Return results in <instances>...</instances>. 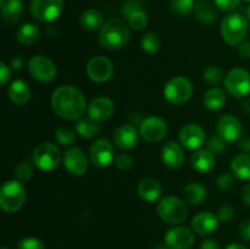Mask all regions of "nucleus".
<instances>
[{
	"instance_id": "nucleus-1",
	"label": "nucleus",
	"mask_w": 250,
	"mask_h": 249,
	"mask_svg": "<svg viewBox=\"0 0 250 249\" xmlns=\"http://www.w3.org/2000/svg\"><path fill=\"white\" fill-rule=\"evenodd\" d=\"M51 107L59 117L67 121H77L87 109L85 97L73 85H61L51 95Z\"/></svg>"
},
{
	"instance_id": "nucleus-2",
	"label": "nucleus",
	"mask_w": 250,
	"mask_h": 249,
	"mask_svg": "<svg viewBox=\"0 0 250 249\" xmlns=\"http://www.w3.org/2000/svg\"><path fill=\"white\" fill-rule=\"evenodd\" d=\"M129 41V29L120 19H111L105 22L99 33L100 45L107 50L122 48Z\"/></svg>"
},
{
	"instance_id": "nucleus-3",
	"label": "nucleus",
	"mask_w": 250,
	"mask_h": 249,
	"mask_svg": "<svg viewBox=\"0 0 250 249\" xmlns=\"http://www.w3.org/2000/svg\"><path fill=\"white\" fill-rule=\"evenodd\" d=\"M248 33V21L241 14H229L221 22L222 39L229 45H239Z\"/></svg>"
},
{
	"instance_id": "nucleus-4",
	"label": "nucleus",
	"mask_w": 250,
	"mask_h": 249,
	"mask_svg": "<svg viewBox=\"0 0 250 249\" xmlns=\"http://www.w3.org/2000/svg\"><path fill=\"white\" fill-rule=\"evenodd\" d=\"M26 202V189L17 180L6 181L0 188V207L5 212H16Z\"/></svg>"
},
{
	"instance_id": "nucleus-5",
	"label": "nucleus",
	"mask_w": 250,
	"mask_h": 249,
	"mask_svg": "<svg viewBox=\"0 0 250 249\" xmlns=\"http://www.w3.org/2000/svg\"><path fill=\"white\" fill-rule=\"evenodd\" d=\"M156 210H158V215L160 216V219L170 225L182 224L188 217V208L186 203L173 195L163 198L158 204Z\"/></svg>"
},
{
	"instance_id": "nucleus-6",
	"label": "nucleus",
	"mask_w": 250,
	"mask_h": 249,
	"mask_svg": "<svg viewBox=\"0 0 250 249\" xmlns=\"http://www.w3.org/2000/svg\"><path fill=\"white\" fill-rule=\"evenodd\" d=\"M192 82L183 76H176L171 78L164 87V97L173 105L185 104L192 98Z\"/></svg>"
},
{
	"instance_id": "nucleus-7",
	"label": "nucleus",
	"mask_w": 250,
	"mask_h": 249,
	"mask_svg": "<svg viewBox=\"0 0 250 249\" xmlns=\"http://www.w3.org/2000/svg\"><path fill=\"white\" fill-rule=\"evenodd\" d=\"M225 89L234 98H243L250 93V73L244 68H233L225 76Z\"/></svg>"
},
{
	"instance_id": "nucleus-8",
	"label": "nucleus",
	"mask_w": 250,
	"mask_h": 249,
	"mask_svg": "<svg viewBox=\"0 0 250 249\" xmlns=\"http://www.w3.org/2000/svg\"><path fill=\"white\" fill-rule=\"evenodd\" d=\"M34 165L43 171L55 170L61 161V154L58 146L51 143H42L34 149L33 155Z\"/></svg>"
},
{
	"instance_id": "nucleus-9",
	"label": "nucleus",
	"mask_w": 250,
	"mask_h": 249,
	"mask_svg": "<svg viewBox=\"0 0 250 249\" xmlns=\"http://www.w3.org/2000/svg\"><path fill=\"white\" fill-rule=\"evenodd\" d=\"M63 9V0H32L31 14L41 22H51L58 19Z\"/></svg>"
},
{
	"instance_id": "nucleus-10",
	"label": "nucleus",
	"mask_w": 250,
	"mask_h": 249,
	"mask_svg": "<svg viewBox=\"0 0 250 249\" xmlns=\"http://www.w3.org/2000/svg\"><path fill=\"white\" fill-rule=\"evenodd\" d=\"M28 72L38 82H50L56 76V66L44 55H34L29 59Z\"/></svg>"
},
{
	"instance_id": "nucleus-11",
	"label": "nucleus",
	"mask_w": 250,
	"mask_h": 249,
	"mask_svg": "<svg viewBox=\"0 0 250 249\" xmlns=\"http://www.w3.org/2000/svg\"><path fill=\"white\" fill-rule=\"evenodd\" d=\"M85 72L93 82L104 83L107 82L114 75V65L109 58L98 55L88 61Z\"/></svg>"
},
{
	"instance_id": "nucleus-12",
	"label": "nucleus",
	"mask_w": 250,
	"mask_h": 249,
	"mask_svg": "<svg viewBox=\"0 0 250 249\" xmlns=\"http://www.w3.org/2000/svg\"><path fill=\"white\" fill-rule=\"evenodd\" d=\"M167 133V124L159 116H149L142 121L139 126V134L149 143L160 142Z\"/></svg>"
},
{
	"instance_id": "nucleus-13",
	"label": "nucleus",
	"mask_w": 250,
	"mask_h": 249,
	"mask_svg": "<svg viewBox=\"0 0 250 249\" xmlns=\"http://www.w3.org/2000/svg\"><path fill=\"white\" fill-rule=\"evenodd\" d=\"M90 163L98 167H106L115 161V150L111 142L102 138L95 141L89 149Z\"/></svg>"
},
{
	"instance_id": "nucleus-14",
	"label": "nucleus",
	"mask_w": 250,
	"mask_h": 249,
	"mask_svg": "<svg viewBox=\"0 0 250 249\" xmlns=\"http://www.w3.org/2000/svg\"><path fill=\"white\" fill-rule=\"evenodd\" d=\"M121 11L129 26L136 31H142L148 24V15L143 10L141 0H126L122 4Z\"/></svg>"
},
{
	"instance_id": "nucleus-15",
	"label": "nucleus",
	"mask_w": 250,
	"mask_h": 249,
	"mask_svg": "<svg viewBox=\"0 0 250 249\" xmlns=\"http://www.w3.org/2000/svg\"><path fill=\"white\" fill-rule=\"evenodd\" d=\"M63 166L73 176H83L88 170V160L80 148H68L63 154Z\"/></svg>"
},
{
	"instance_id": "nucleus-16",
	"label": "nucleus",
	"mask_w": 250,
	"mask_h": 249,
	"mask_svg": "<svg viewBox=\"0 0 250 249\" xmlns=\"http://www.w3.org/2000/svg\"><path fill=\"white\" fill-rule=\"evenodd\" d=\"M217 134L226 142H234L242 136V124L234 115L225 114L217 120Z\"/></svg>"
},
{
	"instance_id": "nucleus-17",
	"label": "nucleus",
	"mask_w": 250,
	"mask_h": 249,
	"mask_svg": "<svg viewBox=\"0 0 250 249\" xmlns=\"http://www.w3.org/2000/svg\"><path fill=\"white\" fill-rule=\"evenodd\" d=\"M178 137H180L181 144L185 148L190 149V150L199 149L205 143V139H207L205 131L203 129L202 126L197 124H185L181 128Z\"/></svg>"
},
{
	"instance_id": "nucleus-18",
	"label": "nucleus",
	"mask_w": 250,
	"mask_h": 249,
	"mask_svg": "<svg viewBox=\"0 0 250 249\" xmlns=\"http://www.w3.org/2000/svg\"><path fill=\"white\" fill-rule=\"evenodd\" d=\"M165 243L172 249H188L194 243V236L189 228L173 227L166 232Z\"/></svg>"
},
{
	"instance_id": "nucleus-19",
	"label": "nucleus",
	"mask_w": 250,
	"mask_h": 249,
	"mask_svg": "<svg viewBox=\"0 0 250 249\" xmlns=\"http://www.w3.org/2000/svg\"><path fill=\"white\" fill-rule=\"evenodd\" d=\"M115 110L114 102L107 97L95 98L88 105V117L97 122H104L112 116Z\"/></svg>"
},
{
	"instance_id": "nucleus-20",
	"label": "nucleus",
	"mask_w": 250,
	"mask_h": 249,
	"mask_svg": "<svg viewBox=\"0 0 250 249\" xmlns=\"http://www.w3.org/2000/svg\"><path fill=\"white\" fill-rule=\"evenodd\" d=\"M139 132L132 124H122L114 132V142L122 150H129L138 145Z\"/></svg>"
},
{
	"instance_id": "nucleus-21",
	"label": "nucleus",
	"mask_w": 250,
	"mask_h": 249,
	"mask_svg": "<svg viewBox=\"0 0 250 249\" xmlns=\"http://www.w3.org/2000/svg\"><path fill=\"white\" fill-rule=\"evenodd\" d=\"M219 217L211 211H202L192 219V228L198 234H210L219 227Z\"/></svg>"
},
{
	"instance_id": "nucleus-22",
	"label": "nucleus",
	"mask_w": 250,
	"mask_h": 249,
	"mask_svg": "<svg viewBox=\"0 0 250 249\" xmlns=\"http://www.w3.org/2000/svg\"><path fill=\"white\" fill-rule=\"evenodd\" d=\"M161 160L168 168H178L185 163V151L181 144L167 142L161 149Z\"/></svg>"
},
{
	"instance_id": "nucleus-23",
	"label": "nucleus",
	"mask_w": 250,
	"mask_h": 249,
	"mask_svg": "<svg viewBox=\"0 0 250 249\" xmlns=\"http://www.w3.org/2000/svg\"><path fill=\"white\" fill-rule=\"evenodd\" d=\"M137 193L144 202L153 203L160 198L163 188L160 183L154 178H143L137 186Z\"/></svg>"
},
{
	"instance_id": "nucleus-24",
	"label": "nucleus",
	"mask_w": 250,
	"mask_h": 249,
	"mask_svg": "<svg viewBox=\"0 0 250 249\" xmlns=\"http://www.w3.org/2000/svg\"><path fill=\"white\" fill-rule=\"evenodd\" d=\"M9 99L16 105H24L31 99V88L24 81L16 80L7 88Z\"/></svg>"
},
{
	"instance_id": "nucleus-25",
	"label": "nucleus",
	"mask_w": 250,
	"mask_h": 249,
	"mask_svg": "<svg viewBox=\"0 0 250 249\" xmlns=\"http://www.w3.org/2000/svg\"><path fill=\"white\" fill-rule=\"evenodd\" d=\"M193 168L200 173H208L215 167V154L209 149H199L192 155Z\"/></svg>"
},
{
	"instance_id": "nucleus-26",
	"label": "nucleus",
	"mask_w": 250,
	"mask_h": 249,
	"mask_svg": "<svg viewBox=\"0 0 250 249\" xmlns=\"http://www.w3.org/2000/svg\"><path fill=\"white\" fill-rule=\"evenodd\" d=\"M80 23L84 31L88 32H95L98 29H102L104 26V17H103L102 12L98 10L89 9L85 10L80 17Z\"/></svg>"
},
{
	"instance_id": "nucleus-27",
	"label": "nucleus",
	"mask_w": 250,
	"mask_h": 249,
	"mask_svg": "<svg viewBox=\"0 0 250 249\" xmlns=\"http://www.w3.org/2000/svg\"><path fill=\"white\" fill-rule=\"evenodd\" d=\"M232 173L243 181L250 180V154H238L231 163Z\"/></svg>"
},
{
	"instance_id": "nucleus-28",
	"label": "nucleus",
	"mask_w": 250,
	"mask_h": 249,
	"mask_svg": "<svg viewBox=\"0 0 250 249\" xmlns=\"http://www.w3.org/2000/svg\"><path fill=\"white\" fill-rule=\"evenodd\" d=\"M203 103H204L205 107L211 111H216L220 110L226 103V95L225 92L219 87H212L205 92L204 97H203Z\"/></svg>"
},
{
	"instance_id": "nucleus-29",
	"label": "nucleus",
	"mask_w": 250,
	"mask_h": 249,
	"mask_svg": "<svg viewBox=\"0 0 250 249\" xmlns=\"http://www.w3.org/2000/svg\"><path fill=\"white\" fill-rule=\"evenodd\" d=\"M41 36V29L34 23H24L17 29L16 39L22 45H32Z\"/></svg>"
},
{
	"instance_id": "nucleus-30",
	"label": "nucleus",
	"mask_w": 250,
	"mask_h": 249,
	"mask_svg": "<svg viewBox=\"0 0 250 249\" xmlns=\"http://www.w3.org/2000/svg\"><path fill=\"white\" fill-rule=\"evenodd\" d=\"M194 12L198 21L202 22L203 24H212L217 19V12L214 5L204 0H200L195 4Z\"/></svg>"
},
{
	"instance_id": "nucleus-31",
	"label": "nucleus",
	"mask_w": 250,
	"mask_h": 249,
	"mask_svg": "<svg viewBox=\"0 0 250 249\" xmlns=\"http://www.w3.org/2000/svg\"><path fill=\"white\" fill-rule=\"evenodd\" d=\"M183 195L190 205H200L208 197L207 188L200 183H189L183 188Z\"/></svg>"
},
{
	"instance_id": "nucleus-32",
	"label": "nucleus",
	"mask_w": 250,
	"mask_h": 249,
	"mask_svg": "<svg viewBox=\"0 0 250 249\" xmlns=\"http://www.w3.org/2000/svg\"><path fill=\"white\" fill-rule=\"evenodd\" d=\"M2 20L6 23H16L23 14V1L22 0H7L6 5L1 9Z\"/></svg>"
},
{
	"instance_id": "nucleus-33",
	"label": "nucleus",
	"mask_w": 250,
	"mask_h": 249,
	"mask_svg": "<svg viewBox=\"0 0 250 249\" xmlns=\"http://www.w3.org/2000/svg\"><path fill=\"white\" fill-rule=\"evenodd\" d=\"M76 132L82 138L90 139L94 138L95 136H98L102 132V127H100L99 122L94 121L90 117H88V119H81L76 124Z\"/></svg>"
},
{
	"instance_id": "nucleus-34",
	"label": "nucleus",
	"mask_w": 250,
	"mask_h": 249,
	"mask_svg": "<svg viewBox=\"0 0 250 249\" xmlns=\"http://www.w3.org/2000/svg\"><path fill=\"white\" fill-rule=\"evenodd\" d=\"M141 46L146 53L155 54L160 49L161 41L158 34L154 33V32H149V33H146L142 37Z\"/></svg>"
},
{
	"instance_id": "nucleus-35",
	"label": "nucleus",
	"mask_w": 250,
	"mask_h": 249,
	"mask_svg": "<svg viewBox=\"0 0 250 249\" xmlns=\"http://www.w3.org/2000/svg\"><path fill=\"white\" fill-rule=\"evenodd\" d=\"M194 0H171L170 9L178 16L189 15L194 10Z\"/></svg>"
},
{
	"instance_id": "nucleus-36",
	"label": "nucleus",
	"mask_w": 250,
	"mask_h": 249,
	"mask_svg": "<svg viewBox=\"0 0 250 249\" xmlns=\"http://www.w3.org/2000/svg\"><path fill=\"white\" fill-rule=\"evenodd\" d=\"M55 141L61 145H72L76 142V133L68 127H59L55 131Z\"/></svg>"
},
{
	"instance_id": "nucleus-37",
	"label": "nucleus",
	"mask_w": 250,
	"mask_h": 249,
	"mask_svg": "<svg viewBox=\"0 0 250 249\" xmlns=\"http://www.w3.org/2000/svg\"><path fill=\"white\" fill-rule=\"evenodd\" d=\"M203 78L205 82L210 85H217L222 80H224V72L217 66H209L205 68L203 73Z\"/></svg>"
},
{
	"instance_id": "nucleus-38",
	"label": "nucleus",
	"mask_w": 250,
	"mask_h": 249,
	"mask_svg": "<svg viewBox=\"0 0 250 249\" xmlns=\"http://www.w3.org/2000/svg\"><path fill=\"white\" fill-rule=\"evenodd\" d=\"M33 176V167L28 163H20L15 168V177L20 182H26Z\"/></svg>"
},
{
	"instance_id": "nucleus-39",
	"label": "nucleus",
	"mask_w": 250,
	"mask_h": 249,
	"mask_svg": "<svg viewBox=\"0 0 250 249\" xmlns=\"http://www.w3.org/2000/svg\"><path fill=\"white\" fill-rule=\"evenodd\" d=\"M227 142L220 136H212L208 141V149L214 154H222L227 149Z\"/></svg>"
},
{
	"instance_id": "nucleus-40",
	"label": "nucleus",
	"mask_w": 250,
	"mask_h": 249,
	"mask_svg": "<svg viewBox=\"0 0 250 249\" xmlns=\"http://www.w3.org/2000/svg\"><path fill=\"white\" fill-rule=\"evenodd\" d=\"M17 249H45V246L36 237H26L17 243Z\"/></svg>"
},
{
	"instance_id": "nucleus-41",
	"label": "nucleus",
	"mask_w": 250,
	"mask_h": 249,
	"mask_svg": "<svg viewBox=\"0 0 250 249\" xmlns=\"http://www.w3.org/2000/svg\"><path fill=\"white\" fill-rule=\"evenodd\" d=\"M234 185L233 181V175L229 172H224L217 177L216 180V186L222 192H229V190L232 189Z\"/></svg>"
},
{
	"instance_id": "nucleus-42",
	"label": "nucleus",
	"mask_w": 250,
	"mask_h": 249,
	"mask_svg": "<svg viewBox=\"0 0 250 249\" xmlns=\"http://www.w3.org/2000/svg\"><path fill=\"white\" fill-rule=\"evenodd\" d=\"M132 164H133V159L131 158L129 154L121 153L115 158V165H116V167L120 168V170H128L132 166Z\"/></svg>"
},
{
	"instance_id": "nucleus-43",
	"label": "nucleus",
	"mask_w": 250,
	"mask_h": 249,
	"mask_svg": "<svg viewBox=\"0 0 250 249\" xmlns=\"http://www.w3.org/2000/svg\"><path fill=\"white\" fill-rule=\"evenodd\" d=\"M214 2L217 9L222 10V11L231 12L239 6L241 0H214Z\"/></svg>"
},
{
	"instance_id": "nucleus-44",
	"label": "nucleus",
	"mask_w": 250,
	"mask_h": 249,
	"mask_svg": "<svg viewBox=\"0 0 250 249\" xmlns=\"http://www.w3.org/2000/svg\"><path fill=\"white\" fill-rule=\"evenodd\" d=\"M234 214H236V211L231 205H222L217 211V217H219L220 221L229 222L233 219Z\"/></svg>"
},
{
	"instance_id": "nucleus-45",
	"label": "nucleus",
	"mask_w": 250,
	"mask_h": 249,
	"mask_svg": "<svg viewBox=\"0 0 250 249\" xmlns=\"http://www.w3.org/2000/svg\"><path fill=\"white\" fill-rule=\"evenodd\" d=\"M238 233L243 241L250 242V219L244 220L238 227Z\"/></svg>"
},
{
	"instance_id": "nucleus-46",
	"label": "nucleus",
	"mask_w": 250,
	"mask_h": 249,
	"mask_svg": "<svg viewBox=\"0 0 250 249\" xmlns=\"http://www.w3.org/2000/svg\"><path fill=\"white\" fill-rule=\"evenodd\" d=\"M10 78H11V70L6 63L1 62L0 63V82L4 85L9 82Z\"/></svg>"
},
{
	"instance_id": "nucleus-47",
	"label": "nucleus",
	"mask_w": 250,
	"mask_h": 249,
	"mask_svg": "<svg viewBox=\"0 0 250 249\" xmlns=\"http://www.w3.org/2000/svg\"><path fill=\"white\" fill-rule=\"evenodd\" d=\"M238 54L244 59H250V42L244 41L239 44Z\"/></svg>"
},
{
	"instance_id": "nucleus-48",
	"label": "nucleus",
	"mask_w": 250,
	"mask_h": 249,
	"mask_svg": "<svg viewBox=\"0 0 250 249\" xmlns=\"http://www.w3.org/2000/svg\"><path fill=\"white\" fill-rule=\"evenodd\" d=\"M10 65L14 70H21L24 65V60L22 58V55H15L12 56L11 61H10Z\"/></svg>"
},
{
	"instance_id": "nucleus-49",
	"label": "nucleus",
	"mask_w": 250,
	"mask_h": 249,
	"mask_svg": "<svg viewBox=\"0 0 250 249\" xmlns=\"http://www.w3.org/2000/svg\"><path fill=\"white\" fill-rule=\"evenodd\" d=\"M238 148H239V150L243 151V153H246V154L250 153V138L249 137H243V138H241V141L238 142Z\"/></svg>"
},
{
	"instance_id": "nucleus-50",
	"label": "nucleus",
	"mask_w": 250,
	"mask_h": 249,
	"mask_svg": "<svg viewBox=\"0 0 250 249\" xmlns=\"http://www.w3.org/2000/svg\"><path fill=\"white\" fill-rule=\"evenodd\" d=\"M200 249H220V246L217 243V241H215L212 238H208L205 241H203Z\"/></svg>"
},
{
	"instance_id": "nucleus-51",
	"label": "nucleus",
	"mask_w": 250,
	"mask_h": 249,
	"mask_svg": "<svg viewBox=\"0 0 250 249\" xmlns=\"http://www.w3.org/2000/svg\"><path fill=\"white\" fill-rule=\"evenodd\" d=\"M242 200H243L244 204L250 207V183L244 187L243 192H242Z\"/></svg>"
},
{
	"instance_id": "nucleus-52",
	"label": "nucleus",
	"mask_w": 250,
	"mask_h": 249,
	"mask_svg": "<svg viewBox=\"0 0 250 249\" xmlns=\"http://www.w3.org/2000/svg\"><path fill=\"white\" fill-rule=\"evenodd\" d=\"M226 249H248L247 248L244 244H241V243H231L227 246Z\"/></svg>"
},
{
	"instance_id": "nucleus-53",
	"label": "nucleus",
	"mask_w": 250,
	"mask_h": 249,
	"mask_svg": "<svg viewBox=\"0 0 250 249\" xmlns=\"http://www.w3.org/2000/svg\"><path fill=\"white\" fill-rule=\"evenodd\" d=\"M243 109L246 110L247 112H250V99H247L246 102L243 103Z\"/></svg>"
},
{
	"instance_id": "nucleus-54",
	"label": "nucleus",
	"mask_w": 250,
	"mask_h": 249,
	"mask_svg": "<svg viewBox=\"0 0 250 249\" xmlns=\"http://www.w3.org/2000/svg\"><path fill=\"white\" fill-rule=\"evenodd\" d=\"M155 249H172V248H171V247H168L167 244H165V246H164V244H161V246L156 247Z\"/></svg>"
},
{
	"instance_id": "nucleus-55",
	"label": "nucleus",
	"mask_w": 250,
	"mask_h": 249,
	"mask_svg": "<svg viewBox=\"0 0 250 249\" xmlns=\"http://www.w3.org/2000/svg\"><path fill=\"white\" fill-rule=\"evenodd\" d=\"M246 16H247V20H249V21H250V5H249L248 9H247V11H246Z\"/></svg>"
},
{
	"instance_id": "nucleus-56",
	"label": "nucleus",
	"mask_w": 250,
	"mask_h": 249,
	"mask_svg": "<svg viewBox=\"0 0 250 249\" xmlns=\"http://www.w3.org/2000/svg\"><path fill=\"white\" fill-rule=\"evenodd\" d=\"M6 2H7V0H1V9L5 6V5H6Z\"/></svg>"
},
{
	"instance_id": "nucleus-57",
	"label": "nucleus",
	"mask_w": 250,
	"mask_h": 249,
	"mask_svg": "<svg viewBox=\"0 0 250 249\" xmlns=\"http://www.w3.org/2000/svg\"><path fill=\"white\" fill-rule=\"evenodd\" d=\"M1 249H10V248H7V247H2Z\"/></svg>"
},
{
	"instance_id": "nucleus-58",
	"label": "nucleus",
	"mask_w": 250,
	"mask_h": 249,
	"mask_svg": "<svg viewBox=\"0 0 250 249\" xmlns=\"http://www.w3.org/2000/svg\"><path fill=\"white\" fill-rule=\"evenodd\" d=\"M244 1H247V2H250V0H244Z\"/></svg>"
}]
</instances>
